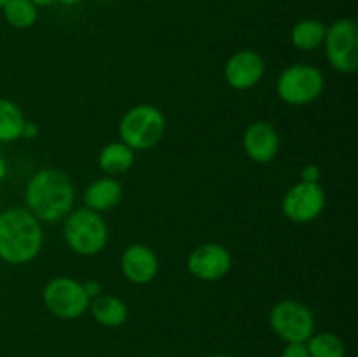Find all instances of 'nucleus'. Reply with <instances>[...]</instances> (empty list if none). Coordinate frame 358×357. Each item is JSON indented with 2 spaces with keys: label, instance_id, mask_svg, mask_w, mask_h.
I'll list each match as a JSON object with an SVG mask.
<instances>
[{
  "label": "nucleus",
  "instance_id": "1",
  "mask_svg": "<svg viewBox=\"0 0 358 357\" xmlns=\"http://www.w3.org/2000/svg\"><path fill=\"white\" fill-rule=\"evenodd\" d=\"M76 189L66 174L56 168H42L31 175L24 189L27 209L41 223H59L73 210Z\"/></svg>",
  "mask_w": 358,
  "mask_h": 357
},
{
  "label": "nucleus",
  "instance_id": "2",
  "mask_svg": "<svg viewBox=\"0 0 358 357\" xmlns=\"http://www.w3.org/2000/svg\"><path fill=\"white\" fill-rule=\"evenodd\" d=\"M44 245L42 224L23 206H10L0 212V259L21 266L34 261Z\"/></svg>",
  "mask_w": 358,
  "mask_h": 357
},
{
  "label": "nucleus",
  "instance_id": "3",
  "mask_svg": "<svg viewBox=\"0 0 358 357\" xmlns=\"http://www.w3.org/2000/svg\"><path fill=\"white\" fill-rule=\"evenodd\" d=\"M63 220V238L72 252L91 258L107 247L108 227L101 214L84 206L72 210Z\"/></svg>",
  "mask_w": 358,
  "mask_h": 357
},
{
  "label": "nucleus",
  "instance_id": "4",
  "mask_svg": "<svg viewBox=\"0 0 358 357\" xmlns=\"http://www.w3.org/2000/svg\"><path fill=\"white\" fill-rule=\"evenodd\" d=\"M166 118L156 105H135L124 112L119 122L121 142L133 150H149L163 140Z\"/></svg>",
  "mask_w": 358,
  "mask_h": 357
},
{
  "label": "nucleus",
  "instance_id": "5",
  "mask_svg": "<svg viewBox=\"0 0 358 357\" xmlns=\"http://www.w3.org/2000/svg\"><path fill=\"white\" fill-rule=\"evenodd\" d=\"M325 88L320 69L308 63H296L282 70L276 80V93L287 105H308L317 100Z\"/></svg>",
  "mask_w": 358,
  "mask_h": 357
},
{
  "label": "nucleus",
  "instance_id": "6",
  "mask_svg": "<svg viewBox=\"0 0 358 357\" xmlns=\"http://www.w3.org/2000/svg\"><path fill=\"white\" fill-rule=\"evenodd\" d=\"M42 301L48 312L63 321H76L90 308V296L83 282L72 276H55L42 289Z\"/></svg>",
  "mask_w": 358,
  "mask_h": 357
},
{
  "label": "nucleus",
  "instance_id": "7",
  "mask_svg": "<svg viewBox=\"0 0 358 357\" xmlns=\"http://www.w3.org/2000/svg\"><path fill=\"white\" fill-rule=\"evenodd\" d=\"M269 326L285 343H306L315 332V315L303 301L283 300L269 312Z\"/></svg>",
  "mask_w": 358,
  "mask_h": 357
},
{
  "label": "nucleus",
  "instance_id": "8",
  "mask_svg": "<svg viewBox=\"0 0 358 357\" xmlns=\"http://www.w3.org/2000/svg\"><path fill=\"white\" fill-rule=\"evenodd\" d=\"M327 62L341 74H353L358 69V24L352 18H341L327 27L324 38Z\"/></svg>",
  "mask_w": 358,
  "mask_h": 357
},
{
  "label": "nucleus",
  "instance_id": "9",
  "mask_svg": "<svg viewBox=\"0 0 358 357\" xmlns=\"http://www.w3.org/2000/svg\"><path fill=\"white\" fill-rule=\"evenodd\" d=\"M325 191L315 182H297L283 195L282 212L296 224H308L317 220L325 209Z\"/></svg>",
  "mask_w": 358,
  "mask_h": 357
},
{
  "label": "nucleus",
  "instance_id": "10",
  "mask_svg": "<svg viewBox=\"0 0 358 357\" xmlns=\"http://www.w3.org/2000/svg\"><path fill=\"white\" fill-rule=\"evenodd\" d=\"M233 268V255L220 244L198 245L187 258V270L201 282H217Z\"/></svg>",
  "mask_w": 358,
  "mask_h": 357
},
{
  "label": "nucleus",
  "instance_id": "11",
  "mask_svg": "<svg viewBox=\"0 0 358 357\" xmlns=\"http://www.w3.org/2000/svg\"><path fill=\"white\" fill-rule=\"evenodd\" d=\"M266 72V63L259 52L241 49L224 65V79L233 90L247 91L257 86Z\"/></svg>",
  "mask_w": 358,
  "mask_h": 357
},
{
  "label": "nucleus",
  "instance_id": "12",
  "mask_svg": "<svg viewBox=\"0 0 358 357\" xmlns=\"http://www.w3.org/2000/svg\"><path fill=\"white\" fill-rule=\"evenodd\" d=\"M121 272L131 284L145 286L159 273V258L149 245H128L121 254Z\"/></svg>",
  "mask_w": 358,
  "mask_h": 357
},
{
  "label": "nucleus",
  "instance_id": "13",
  "mask_svg": "<svg viewBox=\"0 0 358 357\" xmlns=\"http://www.w3.org/2000/svg\"><path fill=\"white\" fill-rule=\"evenodd\" d=\"M280 135L273 125L266 121H255L245 130L243 150L252 161L266 164L276 158L280 150Z\"/></svg>",
  "mask_w": 358,
  "mask_h": 357
},
{
  "label": "nucleus",
  "instance_id": "14",
  "mask_svg": "<svg viewBox=\"0 0 358 357\" xmlns=\"http://www.w3.org/2000/svg\"><path fill=\"white\" fill-rule=\"evenodd\" d=\"M121 198V182L115 177H108V175H103V177L91 182L86 191H84V205H86V209L94 210L98 214L108 212L114 206H117Z\"/></svg>",
  "mask_w": 358,
  "mask_h": 357
},
{
  "label": "nucleus",
  "instance_id": "15",
  "mask_svg": "<svg viewBox=\"0 0 358 357\" xmlns=\"http://www.w3.org/2000/svg\"><path fill=\"white\" fill-rule=\"evenodd\" d=\"M94 321L103 328H121L128 321V307L121 298L114 294H100L91 300L90 308Z\"/></svg>",
  "mask_w": 358,
  "mask_h": 357
},
{
  "label": "nucleus",
  "instance_id": "16",
  "mask_svg": "<svg viewBox=\"0 0 358 357\" xmlns=\"http://www.w3.org/2000/svg\"><path fill=\"white\" fill-rule=\"evenodd\" d=\"M98 164L100 170L108 177H119L131 170L135 164V150L126 146L124 142H108L101 147L98 154Z\"/></svg>",
  "mask_w": 358,
  "mask_h": 357
},
{
  "label": "nucleus",
  "instance_id": "17",
  "mask_svg": "<svg viewBox=\"0 0 358 357\" xmlns=\"http://www.w3.org/2000/svg\"><path fill=\"white\" fill-rule=\"evenodd\" d=\"M325 31H327V27L322 21L315 20V18H306L294 24L292 31H290V41H292L294 48L299 51H317L318 48L324 46Z\"/></svg>",
  "mask_w": 358,
  "mask_h": 357
},
{
  "label": "nucleus",
  "instance_id": "18",
  "mask_svg": "<svg viewBox=\"0 0 358 357\" xmlns=\"http://www.w3.org/2000/svg\"><path fill=\"white\" fill-rule=\"evenodd\" d=\"M27 118L17 104L9 98H0V142L9 144L23 139Z\"/></svg>",
  "mask_w": 358,
  "mask_h": 357
},
{
  "label": "nucleus",
  "instance_id": "19",
  "mask_svg": "<svg viewBox=\"0 0 358 357\" xmlns=\"http://www.w3.org/2000/svg\"><path fill=\"white\" fill-rule=\"evenodd\" d=\"M3 20L17 30H27L35 24L38 18V10L30 0H7L2 7Z\"/></svg>",
  "mask_w": 358,
  "mask_h": 357
},
{
  "label": "nucleus",
  "instance_id": "20",
  "mask_svg": "<svg viewBox=\"0 0 358 357\" xmlns=\"http://www.w3.org/2000/svg\"><path fill=\"white\" fill-rule=\"evenodd\" d=\"M310 357H345V342L334 332H313L306 342Z\"/></svg>",
  "mask_w": 358,
  "mask_h": 357
},
{
  "label": "nucleus",
  "instance_id": "21",
  "mask_svg": "<svg viewBox=\"0 0 358 357\" xmlns=\"http://www.w3.org/2000/svg\"><path fill=\"white\" fill-rule=\"evenodd\" d=\"M282 357H310L306 343H287L282 350Z\"/></svg>",
  "mask_w": 358,
  "mask_h": 357
},
{
  "label": "nucleus",
  "instance_id": "22",
  "mask_svg": "<svg viewBox=\"0 0 358 357\" xmlns=\"http://www.w3.org/2000/svg\"><path fill=\"white\" fill-rule=\"evenodd\" d=\"M301 181L315 182V184H318V181H320V168L313 163L306 164V167L303 168V172H301Z\"/></svg>",
  "mask_w": 358,
  "mask_h": 357
},
{
  "label": "nucleus",
  "instance_id": "23",
  "mask_svg": "<svg viewBox=\"0 0 358 357\" xmlns=\"http://www.w3.org/2000/svg\"><path fill=\"white\" fill-rule=\"evenodd\" d=\"M83 286L86 294L90 296V300H94V298H98L100 294H103V286H101L98 280H86V282H83Z\"/></svg>",
  "mask_w": 358,
  "mask_h": 357
},
{
  "label": "nucleus",
  "instance_id": "24",
  "mask_svg": "<svg viewBox=\"0 0 358 357\" xmlns=\"http://www.w3.org/2000/svg\"><path fill=\"white\" fill-rule=\"evenodd\" d=\"M38 135V126L35 125V122L31 121H27L24 122V128H23V139H35V136Z\"/></svg>",
  "mask_w": 358,
  "mask_h": 357
},
{
  "label": "nucleus",
  "instance_id": "25",
  "mask_svg": "<svg viewBox=\"0 0 358 357\" xmlns=\"http://www.w3.org/2000/svg\"><path fill=\"white\" fill-rule=\"evenodd\" d=\"M7 174H9V167H7L6 160H3V158L0 156V184H2V182L6 181Z\"/></svg>",
  "mask_w": 358,
  "mask_h": 357
},
{
  "label": "nucleus",
  "instance_id": "26",
  "mask_svg": "<svg viewBox=\"0 0 358 357\" xmlns=\"http://www.w3.org/2000/svg\"><path fill=\"white\" fill-rule=\"evenodd\" d=\"M30 2L34 4V6L38 9V7H48V6H51V4H55L56 0H30Z\"/></svg>",
  "mask_w": 358,
  "mask_h": 357
},
{
  "label": "nucleus",
  "instance_id": "27",
  "mask_svg": "<svg viewBox=\"0 0 358 357\" xmlns=\"http://www.w3.org/2000/svg\"><path fill=\"white\" fill-rule=\"evenodd\" d=\"M56 2L63 4V6H77V4L83 2V0H56Z\"/></svg>",
  "mask_w": 358,
  "mask_h": 357
},
{
  "label": "nucleus",
  "instance_id": "28",
  "mask_svg": "<svg viewBox=\"0 0 358 357\" xmlns=\"http://www.w3.org/2000/svg\"><path fill=\"white\" fill-rule=\"evenodd\" d=\"M6 2H7V0H0V10H2V7L6 6Z\"/></svg>",
  "mask_w": 358,
  "mask_h": 357
},
{
  "label": "nucleus",
  "instance_id": "29",
  "mask_svg": "<svg viewBox=\"0 0 358 357\" xmlns=\"http://www.w3.org/2000/svg\"><path fill=\"white\" fill-rule=\"evenodd\" d=\"M210 357H229V356H210Z\"/></svg>",
  "mask_w": 358,
  "mask_h": 357
}]
</instances>
